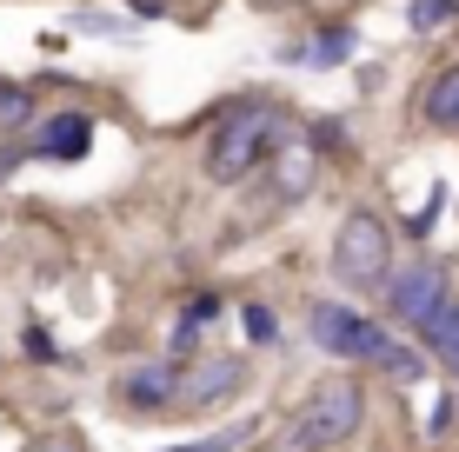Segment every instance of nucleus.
I'll list each match as a JSON object with an SVG mask.
<instances>
[{"instance_id":"1","label":"nucleus","mask_w":459,"mask_h":452,"mask_svg":"<svg viewBox=\"0 0 459 452\" xmlns=\"http://www.w3.org/2000/svg\"><path fill=\"white\" fill-rule=\"evenodd\" d=\"M287 114L280 107H260V100H240V107H220L213 114V133H207V180L233 186L260 166H273L287 153Z\"/></svg>"},{"instance_id":"2","label":"nucleus","mask_w":459,"mask_h":452,"mask_svg":"<svg viewBox=\"0 0 459 452\" xmlns=\"http://www.w3.org/2000/svg\"><path fill=\"white\" fill-rule=\"evenodd\" d=\"M367 419V393L353 380H326L299 399V413L287 419V432L273 439V452H333L340 439H353Z\"/></svg>"},{"instance_id":"3","label":"nucleus","mask_w":459,"mask_h":452,"mask_svg":"<svg viewBox=\"0 0 459 452\" xmlns=\"http://www.w3.org/2000/svg\"><path fill=\"white\" fill-rule=\"evenodd\" d=\"M333 279L346 293H379L393 279V226L379 213H346L333 233Z\"/></svg>"},{"instance_id":"4","label":"nucleus","mask_w":459,"mask_h":452,"mask_svg":"<svg viewBox=\"0 0 459 452\" xmlns=\"http://www.w3.org/2000/svg\"><path fill=\"white\" fill-rule=\"evenodd\" d=\"M307 333H313L320 353H333V360H367V366H379L386 346H393L386 326H373L367 313H353V306H340V300H313Z\"/></svg>"},{"instance_id":"5","label":"nucleus","mask_w":459,"mask_h":452,"mask_svg":"<svg viewBox=\"0 0 459 452\" xmlns=\"http://www.w3.org/2000/svg\"><path fill=\"white\" fill-rule=\"evenodd\" d=\"M446 300H453V286H446V267H439V260H413V267H400L386 279V313L400 326H413V333H426Z\"/></svg>"},{"instance_id":"6","label":"nucleus","mask_w":459,"mask_h":452,"mask_svg":"<svg viewBox=\"0 0 459 452\" xmlns=\"http://www.w3.org/2000/svg\"><path fill=\"white\" fill-rule=\"evenodd\" d=\"M180 386H186V360L134 366V372L120 380V406H126V413H180Z\"/></svg>"},{"instance_id":"7","label":"nucleus","mask_w":459,"mask_h":452,"mask_svg":"<svg viewBox=\"0 0 459 452\" xmlns=\"http://www.w3.org/2000/svg\"><path fill=\"white\" fill-rule=\"evenodd\" d=\"M87 147H93V120L81 107H60L34 127V160H87Z\"/></svg>"},{"instance_id":"8","label":"nucleus","mask_w":459,"mask_h":452,"mask_svg":"<svg viewBox=\"0 0 459 452\" xmlns=\"http://www.w3.org/2000/svg\"><path fill=\"white\" fill-rule=\"evenodd\" d=\"M420 120H426V127H439V133H459V60H453V67H439L433 81H426Z\"/></svg>"},{"instance_id":"9","label":"nucleus","mask_w":459,"mask_h":452,"mask_svg":"<svg viewBox=\"0 0 459 452\" xmlns=\"http://www.w3.org/2000/svg\"><path fill=\"white\" fill-rule=\"evenodd\" d=\"M240 360H213V366H186V386H180V406H213L240 386Z\"/></svg>"},{"instance_id":"10","label":"nucleus","mask_w":459,"mask_h":452,"mask_svg":"<svg viewBox=\"0 0 459 452\" xmlns=\"http://www.w3.org/2000/svg\"><path fill=\"white\" fill-rule=\"evenodd\" d=\"M299 67H340V60H353V27H320V40L293 47Z\"/></svg>"},{"instance_id":"11","label":"nucleus","mask_w":459,"mask_h":452,"mask_svg":"<svg viewBox=\"0 0 459 452\" xmlns=\"http://www.w3.org/2000/svg\"><path fill=\"white\" fill-rule=\"evenodd\" d=\"M213 320H220V300H213V293H194V300H186V313H180V326H173V360H186V353H194V339L207 333Z\"/></svg>"},{"instance_id":"12","label":"nucleus","mask_w":459,"mask_h":452,"mask_svg":"<svg viewBox=\"0 0 459 452\" xmlns=\"http://www.w3.org/2000/svg\"><path fill=\"white\" fill-rule=\"evenodd\" d=\"M27 114H34V93L21 81H0V127H21Z\"/></svg>"},{"instance_id":"13","label":"nucleus","mask_w":459,"mask_h":452,"mask_svg":"<svg viewBox=\"0 0 459 452\" xmlns=\"http://www.w3.org/2000/svg\"><path fill=\"white\" fill-rule=\"evenodd\" d=\"M453 0H413V7H406V21H413V34H433L439 21H453Z\"/></svg>"},{"instance_id":"14","label":"nucleus","mask_w":459,"mask_h":452,"mask_svg":"<svg viewBox=\"0 0 459 452\" xmlns=\"http://www.w3.org/2000/svg\"><path fill=\"white\" fill-rule=\"evenodd\" d=\"M240 326H247V339H260V346H273V333H280L266 306H247V313H240Z\"/></svg>"},{"instance_id":"15","label":"nucleus","mask_w":459,"mask_h":452,"mask_svg":"<svg viewBox=\"0 0 459 452\" xmlns=\"http://www.w3.org/2000/svg\"><path fill=\"white\" fill-rule=\"evenodd\" d=\"M379 366H386L393 380H420V366H426V360H420V353H406V346H386V360H379Z\"/></svg>"},{"instance_id":"16","label":"nucleus","mask_w":459,"mask_h":452,"mask_svg":"<svg viewBox=\"0 0 459 452\" xmlns=\"http://www.w3.org/2000/svg\"><path fill=\"white\" fill-rule=\"evenodd\" d=\"M439 207H446V193H433V200H426L413 220H406V233H413V240H426V233H433V220H439Z\"/></svg>"},{"instance_id":"17","label":"nucleus","mask_w":459,"mask_h":452,"mask_svg":"<svg viewBox=\"0 0 459 452\" xmlns=\"http://www.w3.org/2000/svg\"><path fill=\"white\" fill-rule=\"evenodd\" d=\"M21 346H27V360H60V353H54V333H40V326H27V339H21Z\"/></svg>"},{"instance_id":"18","label":"nucleus","mask_w":459,"mask_h":452,"mask_svg":"<svg viewBox=\"0 0 459 452\" xmlns=\"http://www.w3.org/2000/svg\"><path fill=\"white\" fill-rule=\"evenodd\" d=\"M74 27H100V34H134V21H120V13H81V21H74Z\"/></svg>"},{"instance_id":"19","label":"nucleus","mask_w":459,"mask_h":452,"mask_svg":"<svg viewBox=\"0 0 459 452\" xmlns=\"http://www.w3.org/2000/svg\"><path fill=\"white\" fill-rule=\"evenodd\" d=\"M21 160H34V147H21V140H0V180H7Z\"/></svg>"},{"instance_id":"20","label":"nucleus","mask_w":459,"mask_h":452,"mask_svg":"<svg viewBox=\"0 0 459 452\" xmlns=\"http://www.w3.org/2000/svg\"><path fill=\"white\" fill-rule=\"evenodd\" d=\"M126 7H134V21H160L167 0H126Z\"/></svg>"},{"instance_id":"21","label":"nucleus","mask_w":459,"mask_h":452,"mask_svg":"<svg viewBox=\"0 0 459 452\" xmlns=\"http://www.w3.org/2000/svg\"><path fill=\"white\" fill-rule=\"evenodd\" d=\"M47 452H74V446H47Z\"/></svg>"},{"instance_id":"22","label":"nucleus","mask_w":459,"mask_h":452,"mask_svg":"<svg viewBox=\"0 0 459 452\" xmlns=\"http://www.w3.org/2000/svg\"><path fill=\"white\" fill-rule=\"evenodd\" d=\"M453 380H459V360H453Z\"/></svg>"}]
</instances>
